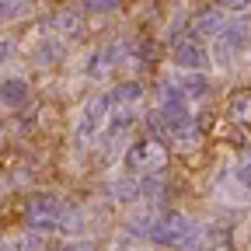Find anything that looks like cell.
<instances>
[{"mask_svg":"<svg viewBox=\"0 0 251 251\" xmlns=\"http://www.w3.org/2000/svg\"><path fill=\"white\" fill-rule=\"evenodd\" d=\"M63 213H67V206H63L52 192H35V196H31V199L25 202V220H28V230H35V234L59 230Z\"/></svg>","mask_w":251,"mask_h":251,"instance_id":"obj_1","label":"cell"},{"mask_svg":"<svg viewBox=\"0 0 251 251\" xmlns=\"http://www.w3.org/2000/svg\"><path fill=\"white\" fill-rule=\"evenodd\" d=\"M192 230V224H188V216L178 213V209H161V213H153V224H150V241L153 244H161V248H175L185 241V234Z\"/></svg>","mask_w":251,"mask_h":251,"instance_id":"obj_2","label":"cell"},{"mask_svg":"<svg viewBox=\"0 0 251 251\" xmlns=\"http://www.w3.org/2000/svg\"><path fill=\"white\" fill-rule=\"evenodd\" d=\"M164 164H168V150L153 136L150 140H136L133 147H126V168H129L133 175H157Z\"/></svg>","mask_w":251,"mask_h":251,"instance_id":"obj_3","label":"cell"},{"mask_svg":"<svg viewBox=\"0 0 251 251\" xmlns=\"http://www.w3.org/2000/svg\"><path fill=\"white\" fill-rule=\"evenodd\" d=\"M248 42H251L248 25L230 21V25H224V31H220V35L213 39V59L220 63V67H230V63L248 49Z\"/></svg>","mask_w":251,"mask_h":251,"instance_id":"obj_4","label":"cell"},{"mask_svg":"<svg viewBox=\"0 0 251 251\" xmlns=\"http://www.w3.org/2000/svg\"><path fill=\"white\" fill-rule=\"evenodd\" d=\"M108 108H112V98L108 94H94V98L84 101L80 115H77V136L84 140H94L101 129H105V119H108Z\"/></svg>","mask_w":251,"mask_h":251,"instance_id":"obj_5","label":"cell"},{"mask_svg":"<svg viewBox=\"0 0 251 251\" xmlns=\"http://www.w3.org/2000/svg\"><path fill=\"white\" fill-rule=\"evenodd\" d=\"M171 59H175V67H181L185 74H202V70L209 67V52H206L202 42H196V39H181V42L175 46Z\"/></svg>","mask_w":251,"mask_h":251,"instance_id":"obj_6","label":"cell"},{"mask_svg":"<svg viewBox=\"0 0 251 251\" xmlns=\"http://www.w3.org/2000/svg\"><path fill=\"white\" fill-rule=\"evenodd\" d=\"M0 101H4L7 108H25V105L31 101V87H28V80H21V77L0 80Z\"/></svg>","mask_w":251,"mask_h":251,"instance_id":"obj_7","label":"cell"},{"mask_svg":"<svg viewBox=\"0 0 251 251\" xmlns=\"http://www.w3.org/2000/svg\"><path fill=\"white\" fill-rule=\"evenodd\" d=\"M178 91H181V98H206V94L213 91V80L206 74H181L178 77Z\"/></svg>","mask_w":251,"mask_h":251,"instance_id":"obj_8","label":"cell"},{"mask_svg":"<svg viewBox=\"0 0 251 251\" xmlns=\"http://www.w3.org/2000/svg\"><path fill=\"white\" fill-rule=\"evenodd\" d=\"M140 199H147V202H153V206H164V202H168V181H164L161 175H147V178L140 181Z\"/></svg>","mask_w":251,"mask_h":251,"instance_id":"obj_9","label":"cell"},{"mask_svg":"<svg viewBox=\"0 0 251 251\" xmlns=\"http://www.w3.org/2000/svg\"><path fill=\"white\" fill-rule=\"evenodd\" d=\"M153 206H140V209H133L129 213V220H126V234L129 237H147L150 234V224H153Z\"/></svg>","mask_w":251,"mask_h":251,"instance_id":"obj_10","label":"cell"},{"mask_svg":"<svg viewBox=\"0 0 251 251\" xmlns=\"http://www.w3.org/2000/svg\"><path fill=\"white\" fill-rule=\"evenodd\" d=\"M224 14H220V11H202L199 18H196V42L199 39H216L220 35V31H224Z\"/></svg>","mask_w":251,"mask_h":251,"instance_id":"obj_11","label":"cell"},{"mask_svg":"<svg viewBox=\"0 0 251 251\" xmlns=\"http://www.w3.org/2000/svg\"><path fill=\"white\" fill-rule=\"evenodd\" d=\"M227 115H230L234 126H251V94H248V91H237L234 98H230Z\"/></svg>","mask_w":251,"mask_h":251,"instance_id":"obj_12","label":"cell"},{"mask_svg":"<svg viewBox=\"0 0 251 251\" xmlns=\"http://www.w3.org/2000/svg\"><path fill=\"white\" fill-rule=\"evenodd\" d=\"M112 196H115V202H122V206L136 202V199H140V181H136V178H112Z\"/></svg>","mask_w":251,"mask_h":251,"instance_id":"obj_13","label":"cell"},{"mask_svg":"<svg viewBox=\"0 0 251 251\" xmlns=\"http://www.w3.org/2000/svg\"><path fill=\"white\" fill-rule=\"evenodd\" d=\"M108 98H112V105H133L143 98V87H140V80H122V84H115Z\"/></svg>","mask_w":251,"mask_h":251,"instance_id":"obj_14","label":"cell"},{"mask_svg":"<svg viewBox=\"0 0 251 251\" xmlns=\"http://www.w3.org/2000/svg\"><path fill=\"white\" fill-rule=\"evenodd\" d=\"M157 101H161V108L164 105H181L185 98H181V91H178V80H171V77L157 80Z\"/></svg>","mask_w":251,"mask_h":251,"instance_id":"obj_15","label":"cell"},{"mask_svg":"<svg viewBox=\"0 0 251 251\" xmlns=\"http://www.w3.org/2000/svg\"><path fill=\"white\" fill-rule=\"evenodd\" d=\"M52 25H56L59 31H67V35H74V31H80V11L63 7V11H56V14H52Z\"/></svg>","mask_w":251,"mask_h":251,"instance_id":"obj_16","label":"cell"},{"mask_svg":"<svg viewBox=\"0 0 251 251\" xmlns=\"http://www.w3.org/2000/svg\"><path fill=\"white\" fill-rule=\"evenodd\" d=\"M35 59L46 63V67H49V63H59V59H63V46H59L56 39H39V46H35Z\"/></svg>","mask_w":251,"mask_h":251,"instance_id":"obj_17","label":"cell"},{"mask_svg":"<svg viewBox=\"0 0 251 251\" xmlns=\"http://www.w3.org/2000/svg\"><path fill=\"white\" fill-rule=\"evenodd\" d=\"M122 7V0H80V14H112Z\"/></svg>","mask_w":251,"mask_h":251,"instance_id":"obj_18","label":"cell"},{"mask_svg":"<svg viewBox=\"0 0 251 251\" xmlns=\"http://www.w3.org/2000/svg\"><path fill=\"white\" fill-rule=\"evenodd\" d=\"M28 11V0H0V21H14Z\"/></svg>","mask_w":251,"mask_h":251,"instance_id":"obj_19","label":"cell"},{"mask_svg":"<svg viewBox=\"0 0 251 251\" xmlns=\"http://www.w3.org/2000/svg\"><path fill=\"white\" fill-rule=\"evenodd\" d=\"M18 251H46V234H35V230H28L21 237V248Z\"/></svg>","mask_w":251,"mask_h":251,"instance_id":"obj_20","label":"cell"},{"mask_svg":"<svg viewBox=\"0 0 251 251\" xmlns=\"http://www.w3.org/2000/svg\"><path fill=\"white\" fill-rule=\"evenodd\" d=\"M56 251H94V244L91 241H63Z\"/></svg>","mask_w":251,"mask_h":251,"instance_id":"obj_21","label":"cell"},{"mask_svg":"<svg viewBox=\"0 0 251 251\" xmlns=\"http://www.w3.org/2000/svg\"><path fill=\"white\" fill-rule=\"evenodd\" d=\"M14 52H18V46H14V42L0 39V67H4V63H11V59H14Z\"/></svg>","mask_w":251,"mask_h":251,"instance_id":"obj_22","label":"cell"},{"mask_svg":"<svg viewBox=\"0 0 251 251\" xmlns=\"http://www.w3.org/2000/svg\"><path fill=\"white\" fill-rule=\"evenodd\" d=\"M220 4H224V11H251V0H220Z\"/></svg>","mask_w":251,"mask_h":251,"instance_id":"obj_23","label":"cell"},{"mask_svg":"<svg viewBox=\"0 0 251 251\" xmlns=\"http://www.w3.org/2000/svg\"><path fill=\"white\" fill-rule=\"evenodd\" d=\"M115 251H126V241H119V248H115Z\"/></svg>","mask_w":251,"mask_h":251,"instance_id":"obj_24","label":"cell"},{"mask_svg":"<svg viewBox=\"0 0 251 251\" xmlns=\"http://www.w3.org/2000/svg\"><path fill=\"white\" fill-rule=\"evenodd\" d=\"M0 251H4V244H0Z\"/></svg>","mask_w":251,"mask_h":251,"instance_id":"obj_25","label":"cell"}]
</instances>
